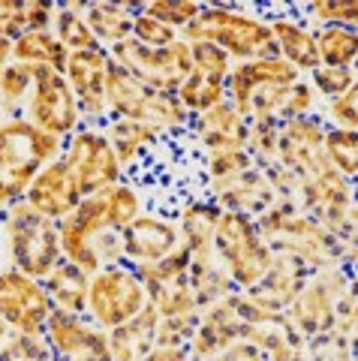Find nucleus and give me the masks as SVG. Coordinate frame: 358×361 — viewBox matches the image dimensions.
<instances>
[{
	"instance_id": "obj_28",
	"label": "nucleus",
	"mask_w": 358,
	"mask_h": 361,
	"mask_svg": "<svg viewBox=\"0 0 358 361\" xmlns=\"http://www.w3.org/2000/svg\"><path fill=\"white\" fill-rule=\"evenodd\" d=\"M144 9V4H87L85 9V21L91 33L97 37V42L103 49L124 42L132 37V21Z\"/></svg>"
},
{
	"instance_id": "obj_24",
	"label": "nucleus",
	"mask_w": 358,
	"mask_h": 361,
	"mask_svg": "<svg viewBox=\"0 0 358 361\" xmlns=\"http://www.w3.org/2000/svg\"><path fill=\"white\" fill-rule=\"evenodd\" d=\"M25 202L30 208H37L42 217L58 223L78 205V202H82V193H78V184H75L73 172L66 169V163L54 160V163H49L46 169H42L37 178H33Z\"/></svg>"
},
{
	"instance_id": "obj_35",
	"label": "nucleus",
	"mask_w": 358,
	"mask_h": 361,
	"mask_svg": "<svg viewBox=\"0 0 358 361\" xmlns=\"http://www.w3.org/2000/svg\"><path fill=\"white\" fill-rule=\"evenodd\" d=\"M30 87H33V73L21 63H9L4 75H0V121L25 115Z\"/></svg>"
},
{
	"instance_id": "obj_15",
	"label": "nucleus",
	"mask_w": 358,
	"mask_h": 361,
	"mask_svg": "<svg viewBox=\"0 0 358 361\" xmlns=\"http://www.w3.org/2000/svg\"><path fill=\"white\" fill-rule=\"evenodd\" d=\"M193 49V73L187 82L178 87V99L190 115H202V111L226 103V78L232 73V58L223 49L211 42H190Z\"/></svg>"
},
{
	"instance_id": "obj_33",
	"label": "nucleus",
	"mask_w": 358,
	"mask_h": 361,
	"mask_svg": "<svg viewBox=\"0 0 358 361\" xmlns=\"http://www.w3.org/2000/svg\"><path fill=\"white\" fill-rule=\"evenodd\" d=\"M85 9H87V4H58V13H54L51 33L70 54L103 49V45L97 42V37L91 33V27H87Z\"/></svg>"
},
{
	"instance_id": "obj_42",
	"label": "nucleus",
	"mask_w": 358,
	"mask_h": 361,
	"mask_svg": "<svg viewBox=\"0 0 358 361\" xmlns=\"http://www.w3.org/2000/svg\"><path fill=\"white\" fill-rule=\"evenodd\" d=\"M316 106H319V97L313 85L307 82L304 75L286 90L283 103H280V111H277V121L286 123V121H295V118H307V115H316Z\"/></svg>"
},
{
	"instance_id": "obj_41",
	"label": "nucleus",
	"mask_w": 358,
	"mask_h": 361,
	"mask_svg": "<svg viewBox=\"0 0 358 361\" xmlns=\"http://www.w3.org/2000/svg\"><path fill=\"white\" fill-rule=\"evenodd\" d=\"M355 337H343L338 331L319 334L304 343L307 361H355Z\"/></svg>"
},
{
	"instance_id": "obj_27",
	"label": "nucleus",
	"mask_w": 358,
	"mask_h": 361,
	"mask_svg": "<svg viewBox=\"0 0 358 361\" xmlns=\"http://www.w3.org/2000/svg\"><path fill=\"white\" fill-rule=\"evenodd\" d=\"M156 319H160V313L148 304L136 319H130L124 325H118V329L106 331L109 334V355H111V361H142L144 355H148L151 349L156 346L154 343Z\"/></svg>"
},
{
	"instance_id": "obj_3",
	"label": "nucleus",
	"mask_w": 358,
	"mask_h": 361,
	"mask_svg": "<svg viewBox=\"0 0 358 361\" xmlns=\"http://www.w3.org/2000/svg\"><path fill=\"white\" fill-rule=\"evenodd\" d=\"M184 42H211L232 58V63L280 58L268 21L238 4H202L190 25L181 30Z\"/></svg>"
},
{
	"instance_id": "obj_43",
	"label": "nucleus",
	"mask_w": 358,
	"mask_h": 361,
	"mask_svg": "<svg viewBox=\"0 0 358 361\" xmlns=\"http://www.w3.org/2000/svg\"><path fill=\"white\" fill-rule=\"evenodd\" d=\"M307 82L313 85V90H316L319 99H338L340 94H346V90L358 87V75L355 70H334V66H316V70L310 73Z\"/></svg>"
},
{
	"instance_id": "obj_34",
	"label": "nucleus",
	"mask_w": 358,
	"mask_h": 361,
	"mask_svg": "<svg viewBox=\"0 0 358 361\" xmlns=\"http://www.w3.org/2000/svg\"><path fill=\"white\" fill-rule=\"evenodd\" d=\"M316 51L319 66L334 70H355L358 58V30L355 27H322L316 30Z\"/></svg>"
},
{
	"instance_id": "obj_39",
	"label": "nucleus",
	"mask_w": 358,
	"mask_h": 361,
	"mask_svg": "<svg viewBox=\"0 0 358 361\" xmlns=\"http://www.w3.org/2000/svg\"><path fill=\"white\" fill-rule=\"evenodd\" d=\"M202 169L208 180H229L235 175H244L247 169H256V163L244 148H226V151L205 154Z\"/></svg>"
},
{
	"instance_id": "obj_7",
	"label": "nucleus",
	"mask_w": 358,
	"mask_h": 361,
	"mask_svg": "<svg viewBox=\"0 0 358 361\" xmlns=\"http://www.w3.org/2000/svg\"><path fill=\"white\" fill-rule=\"evenodd\" d=\"M301 78L295 66L283 58H259L232 63L226 78V103L238 111L244 121H277V111L286 90ZM280 123V121H277Z\"/></svg>"
},
{
	"instance_id": "obj_36",
	"label": "nucleus",
	"mask_w": 358,
	"mask_h": 361,
	"mask_svg": "<svg viewBox=\"0 0 358 361\" xmlns=\"http://www.w3.org/2000/svg\"><path fill=\"white\" fill-rule=\"evenodd\" d=\"M295 16L304 21L310 30H322V27H355L358 25V6L352 0L338 4V0H316V4H304V6H292Z\"/></svg>"
},
{
	"instance_id": "obj_14",
	"label": "nucleus",
	"mask_w": 358,
	"mask_h": 361,
	"mask_svg": "<svg viewBox=\"0 0 358 361\" xmlns=\"http://www.w3.org/2000/svg\"><path fill=\"white\" fill-rule=\"evenodd\" d=\"M54 304L42 280L21 274L18 268H0V319L13 334H42Z\"/></svg>"
},
{
	"instance_id": "obj_47",
	"label": "nucleus",
	"mask_w": 358,
	"mask_h": 361,
	"mask_svg": "<svg viewBox=\"0 0 358 361\" xmlns=\"http://www.w3.org/2000/svg\"><path fill=\"white\" fill-rule=\"evenodd\" d=\"M358 87L346 90L338 99H328L326 111H322V121L328 123V130H358Z\"/></svg>"
},
{
	"instance_id": "obj_31",
	"label": "nucleus",
	"mask_w": 358,
	"mask_h": 361,
	"mask_svg": "<svg viewBox=\"0 0 358 361\" xmlns=\"http://www.w3.org/2000/svg\"><path fill=\"white\" fill-rule=\"evenodd\" d=\"M190 286H193L199 310H205L208 304H214L220 298L232 295V292H238L232 283V277L226 274V268L217 262L214 250L190 253Z\"/></svg>"
},
{
	"instance_id": "obj_1",
	"label": "nucleus",
	"mask_w": 358,
	"mask_h": 361,
	"mask_svg": "<svg viewBox=\"0 0 358 361\" xmlns=\"http://www.w3.org/2000/svg\"><path fill=\"white\" fill-rule=\"evenodd\" d=\"M142 214H144V190L127 178L109 190L85 196L63 220H58V238H61L63 259L78 265L85 274H97L99 265L91 253L94 235L106 229L124 232Z\"/></svg>"
},
{
	"instance_id": "obj_11",
	"label": "nucleus",
	"mask_w": 358,
	"mask_h": 361,
	"mask_svg": "<svg viewBox=\"0 0 358 361\" xmlns=\"http://www.w3.org/2000/svg\"><path fill=\"white\" fill-rule=\"evenodd\" d=\"M109 58L132 78H139L154 90H163V94H178V87L193 73V49L184 39H175L166 49H144L142 42L130 37L111 45Z\"/></svg>"
},
{
	"instance_id": "obj_46",
	"label": "nucleus",
	"mask_w": 358,
	"mask_h": 361,
	"mask_svg": "<svg viewBox=\"0 0 358 361\" xmlns=\"http://www.w3.org/2000/svg\"><path fill=\"white\" fill-rule=\"evenodd\" d=\"M132 39L142 42L144 49H166V45H172L175 39H181V33L172 30L169 25H163V21L144 16V9H142L136 21H132Z\"/></svg>"
},
{
	"instance_id": "obj_50",
	"label": "nucleus",
	"mask_w": 358,
	"mask_h": 361,
	"mask_svg": "<svg viewBox=\"0 0 358 361\" xmlns=\"http://www.w3.org/2000/svg\"><path fill=\"white\" fill-rule=\"evenodd\" d=\"M202 361H262V353L253 343L238 341V343H232L229 349H223V353L211 355V358H202Z\"/></svg>"
},
{
	"instance_id": "obj_40",
	"label": "nucleus",
	"mask_w": 358,
	"mask_h": 361,
	"mask_svg": "<svg viewBox=\"0 0 358 361\" xmlns=\"http://www.w3.org/2000/svg\"><path fill=\"white\" fill-rule=\"evenodd\" d=\"M199 13H202V4H196V0H151V4H144V16L163 21V25H169L178 33Z\"/></svg>"
},
{
	"instance_id": "obj_49",
	"label": "nucleus",
	"mask_w": 358,
	"mask_h": 361,
	"mask_svg": "<svg viewBox=\"0 0 358 361\" xmlns=\"http://www.w3.org/2000/svg\"><path fill=\"white\" fill-rule=\"evenodd\" d=\"M262 361H307L304 341H301V337H289V341H280L277 346L265 349Z\"/></svg>"
},
{
	"instance_id": "obj_16",
	"label": "nucleus",
	"mask_w": 358,
	"mask_h": 361,
	"mask_svg": "<svg viewBox=\"0 0 358 361\" xmlns=\"http://www.w3.org/2000/svg\"><path fill=\"white\" fill-rule=\"evenodd\" d=\"M326 133H328V123L319 115L286 121L280 127V139H277V160L274 163H280L301 180L326 172V169H331L326 160V151H322Z\"/></svg>"
},
{
	"instance_id": "obj_13",
	"label": "nucleus",
	"mask_w": 358,
	"mask_h": 361,
	"mask_svg": "<svg viewBox=\"0 0 358 361\" xmlns=\"http://www.w3.org/2000/svg\"><path fill=\"white\" fill-rule=\"evenodd\" d=\"M21 118L30 121L33 127L58 135V139H70L82 127V111H78L66 75L54 70H33L30 99Z\"/></svg>"
},
{
	"instance_id": "obj_21",
	"label": "nucleus",
	"mask_w": 358,
	"mask_h": 361,
	"mask_svg": "<svg viewBox=\"0 0 358 361\" xmlns=\"http://www.w3.org/2000/svg\"><path fill=\"white\" fill-rule=\"evenodd\" d=\"M310 274H313V268L301 256L274 253L271 268L265 271V277L253 289H247V298L268 313H283L301 292V286L310 280Z\"/></svg>"
},
{
	"instance_id": "obj_38",
	"label": "nucleus",
	"mask_w": 358,
	"mask_h": 361,
	"mask_svg": "<svg viewBox=\"0 0 358 361\" xmlns=\"http://www.w3.org/2000/svg\"><path fill=\"white\" fill-rule=\"evenodd\" d=\"M280 127L277 121H250L247 123V145L244 151L253 157L256 166H271L277 160V139H280Z\"/></svg>"
},
{
	"instance_id": "obj_32",
	"label": "nucleus",
	"mask_w": 358,
	"mask_h": 361,
	"mask_svg": "<svg viewBox=\"0 0 358 361\" xmlns=\"http://www.w3.org/2000/svg\"><path fill=\"white\" fill-rule=\"evenodd\" d=\"M66 61H70V51L54 39L51 30H30L25 37H18L13 42V63H21L27 70H54L63 73Z\"/></svg>"
},
{
	"instance_id": "obj_30",
	"label": "nucleus",
	"mask_w": 358,
	"mask_h": 361,
	"mask_svg": "<svg viewBox=\"0 0 358 361\" xmlns=\"http://www.w3.org/2000/svg\"><path fill=\"white\" fill-rule=\"evenodd\" d=\"M103 130L109 135L111 148L118 154V163L124 169V175L132 163H139L144 154L160 145V135H156L151 127H144L139 121H130V118H109L103 123Z\"/></svg>"
},
{
	"instance_id": "obj_17",
	"label": "nucleus",
	"mask_w": 358,
	"mask_h": 361,
	"mask_svg": "<svg viewBox=\"0 0 358 361\" xmlns=\"http://www.w3.org/2000/svg\"><path fill=\"white\" fill-rule=\"evenodd\" d=\"M109 49L75 51L66 61V82L73 87V97L82 111V127H103L109 121L106 106V73H109Z\"/></svg>"
},
{
	"instance_id": "obj_45",
	"label": "nucleus",
	"mask_w": 358,
	"mask_h": 361,
	"mask_svg": "<svg viewBox=\"0 0 358 361\" xmlns=\"http://www.w3.org/2000/svg\"><path fill=\"white\" fill-rule=\"evenodd\" d=\"M0 361H51V349L42 334H9L0 346Z\"/></svg>"
},
{
	"instance_id": "obj_18",
	"label": "nucleus",
	"mask_w": 358,
	"mask_h": 361,
	"mask_svg": "<svg viewBox=\"0 0 358 361\" xmlns=\"http://www.w3.org/2000/svg\"><path fill=\"white\" fill-rule=\"evenodd\" d=\"M244 329H247V319L241 313V304H238V292L220 298L214 304L199 313V322H196V331L187 343V353L193 361H202L211 358L229 349L232 343L244 341Z\"/></svg>"
},
{
	"instance_id": "obj_22",
	"label": "nucleus",
	"mask_w": 358,
	"mask_h": 361,
	"mask_svg": "<svg viewBox=\"0 0 358 361\" xmlns=\"http://www.w3.org/2000/svg\"><path fill=\"white\" fill-rule=\"evenodd\" d=\"M205 199H211L220 211L232 214H247V217H259L277 202L274 187L268 184V178L259 166L247 169L244 175H235L229 180H208Z\"/></svg>"
},
{
	"instance_id": "obj_44",
	"label": "nucleus",
	"mask_w": 358,
	"mask_h": 361,
	"mask_svg": "<svg viewBox=\"0 0 358 361\" xmlns=\"http://www.w3.org/2000/svg\"><path fill=\"white\" fill-rule=\"evenodd\" d=\"M199 313L193 316H160L154 329V343L163 349H181L190 343V337L196 331Z\"/></svg>"
},
{
	"instance_id": "obj_37",
	"label": "nucleus",
	"mask_w": 358,
	"mask_h": 361,
	"mask_svg": "<svg viewBox=\"0 0 358 361\" xmlns=\"http://www.w3.org/2000/svg\"><path fill=\"white\" fill-rule=\"evenodd\" d=\"M326 160L338 175L355 180L358 175V130H328L322 142Z\"/></svg>"
},
{
	"instance_id": "obj_23",
	"label": "nucleus",
	"mask_w": 358,
	"mask_h": 361,
	"mask_svg": "<svg viewBox=\"0 0 358 361\" xmlns=\"http://www.w3.org/2000/svg\"><path fill=\"white\" fill-rule=\"evenodd\" d=\"M271 37L277 42V54L295 66L301 75H310L319 66V51H316V30H310L304 21L295 16L292 6H280V9H262Z\"/></svg>"
},
{
	"instance_id": "obj_5",
	"label": "nucleus",
	"mask_w": 358,
	"mask_h": 361,
	"mask_svg": "<svg viewBox=\"0 0 358 361\" xmlns=\"http://www.w3.org/2000/svg\"><path fill=\"white\" fill-rule=\"evenodd\" d=\"M106 106L109 118H130L151 127L156 135H187L193 115L181 106L175 94L148 87L127 70H121L115 61H109L106 73Z\"/></svg>"
},
{
	"instance_id": "obj_10",
	"label": "nucleus",
	"mask_w": 358,
	"mask_h": 361,
	"mask_svg": "<svg viewBox=\"0 0 358 361\" xmlns=\"http://www.w3.org/2000/svg\"><path fill=\"white\" fill-rule=\"evenodd\" d=\"M144 307H148V292H144V283L127 262L99 268L97 274H91L85 316L97 329L111 331L118 325L136 319Z\"/></svg>"
},
{
	"instance_id": "obj_2",
	"label": "nucleus",
	"mask_w": 358,
	"mask_h": 361,
	"mask_svg": "<svg viewBox=\"0 0 358 361\" xmlns=\"http://www.w3.org/2000/svg\"><path fill=\"white\" fill-rule=\"evenodd\" d=\"M262 241L274 253H292L301 256L313 271L346 265L352 268L355 262V244L338 241L331 232H326L319 223H313L307 214H301L295 202L277 199L271 208L253 217Z\"/></svg>"
},
{
	"instance_id": "obj_9",
	"label": "nucleus",
	"mask_w": 358,
	"mask_h": 361,
	"mask_svg": "<svg viewBox=\"0 0 358 361\" xmlns=\"http://www.w3.org/2000/svg\"><path fill=\"white\" fill-rule=\"evenodd\" d=\"M346 292H352V268L334 265L313 271L310 280L292 298V304L283 310L286 322L301 341H313L319 334H328L338 322V304L343 301Z\"/></svg>"
},
{
	"instance_id": "obj_20",
	"label": "nucleus",
	"mask_w": 358,
	"mask_h": 361,
	"mask_svg": "<svg viewBox=\"0 0 358 361\" xmlns=\"http://www.w3.org/2000/svg\"><path fill=\"white\" fill-rule=\"evenodd\" d=\"M121 241H124V262L132 268L160 262V259H166L184 244L175 220L160 217V214H151V211H144L142 217L132 220L121 232Z\"/></svg>"
},
{
	"instance_id": "obj_53",
	"label": "nucleus",
	"mask_w": 358,
	"mask_h": 361,
	"mask_svg": "<svg viewBox=\"0 0 358 361\" xmlns=\"http://www.w3.org/2000/svg\"><path fill=\"white\" fill-rule=\"evenodd\" d=\"M9 334H13V331H9V329H6V322L0 319V346H4V343L9 341Z\"/></svg>"
},
{
	"instance_id": "obj_54",
	"label": "nucleus",
	"mask_w": 358,
	"mask_h": 361,
	"mask_svg": "<svg viewBox=\"0 0 358 361\" xmlns=\"http://www.w3.org/2000/svg\"><path fill=\"white\" fill-rule=\"evenodd\" d=\"M82 361H111V355L109 358H82Z\"/></svg>"
},
{
	"instance_id": "obj_12",
	"label": "nucleus",
	"mask_w": 358,
	"mask_h": 361,
	"mask_svg": "<svg viewBox=\"0 0 358 361\" xmlns=\"http://www.w3.org/2000/svg\"><path fill=\"white\" fill-rule=\"evenodd\" d=\"M61 160L73 172L82 199L115 187L127 178L103 127H78L70 139H63Z\"/></svg>"
},
{
	"instance_id": "obj_25",
	"label": "nucleus",
	"mask_w": 358,
	"mask_h": 361,
	"mask_svg": "<svg viewBox=\"0 0 358 361\" xmlns=\"http://www.w3.org/2000/svg\"><path fill=\"white\" fill-rule=\"evenodd\" d=\"M187 135L202 148V154L244 148V145H247V121L229 103H220L214 109L202 111V115H193Z\"/></svg>"
},
{
	"instance_id": "obj_8",
	"label": "nucleus",
	"mask_w": 358,
	"mask_h": 361,
	"mask_svg": "<svg viewBox=\"0 0 358 361\" xmlns=\"http://www.w3.org/2000/svg\"><path fill=\"white\" fill-rule=\"evenodd\" d=\"M211 250H214L217 262L226 268V274L232 277V283L238 292H247L259 283L274 259V250L262 241L253 217H247V214H232V211L220 214Z\"/></svg>"
},
{
	"instance_id": "obj_6",
	"label": "nucleus",
	"mask_w": 358,
	"mask_h": 361,
	"mask_svg": "<svg viewBox=\"0 0 358 361\" xmlns=\"http://www.w3.org/2000/svg\"><path fill=\"white\" fill-rule=\"evenodd\" d=\"M0 232H4L9 265L33 280H46L51 268L63 259L58 223L42 217L25 199L13 202L6 211H0Z\"/></svg>"
},
{
	"instance_id": "obj_48",
	"label": "nucleus",
	"mask_w": 358,
	"mask_h": 361,
	"mask_svg": "<svg viewBox=\"0 0 358 361\" xmlns=\"http://www.w3.org/2000/svg\"><path fill=\"white\" fill-rule=\"evenodd\" d=\"M25 33H27L25 0H0V37L16 42Z\"/></svg>"
},
{
	"instance_id": "obj_4",
	"label": "nucleus",
	"mask_w": 358,
	"mask_h": 361,
	"mask_svg": "<svg viewBox=\"0 0 358 361\" xmlns=\"http://www.w3.org/2000/svg\"><path fill=\"white\" fill-rule=\"evenodd\" d=\"M63 139L33 127L25 118L0 121V211L27 196L42 169L61 160Z\"/></svg>"
},
{
	"instance_id": "obj_51",
	"label": "nucleus",
	"mask_w": 358,
	"mask_h": 361,
	"mask_svg": "<svg viewBox=\"0 0 358 361\" xmlns=\"http://www.w3.org/2000/svg\"><path fill=\"white\" fill-rule=\"evenodd\" d=\"M142 361H193V358H190L187 346H181V349H163V346H154Z\"/></svg>"
},
{
	"instance_id": "obj_52",
	"label": "nucleus",
	"mask_w": 358,
	"mask_h": 361,
	"mask_svg": "<svg viewBox=\"0 0 358 361\" xmlns=\"http://www.w3.org/2000/svg\"><path fill=\"white\" fill-rule=\"evenodd\" d=\"M9 63H13V42L0 37V75H4V70Z\"/></svg>"
},
{
	"instance_id": "obj_19",
	"label": "nucleus",
	"mask_w": 358,
	"mask_h": 361,
	"mask_svg": "<svg viewBox=\"0 0 358 361\" xmlns=\"http://www.w3.org/2000/svg\"><path fill=\"white\" fill-rule=\"evenodd\" d=\"M46 343L51 361H82V358H109V334L87 319L54 310L46 322Z\"/></svg>"
},
{
	"instance_id": "obj_29",
	"label": "nucleus",
	"mask_w": 358,
	"mask_h": 361,
	"mask_svg": "<svg viewBox=\"0 0 358 361\" xmlns=\"http://www.w3.org/2000/svg\"><path fill=\"white\" fill-rule=\"evenodd\" d=\"M42 286H46L54 310H63V313H73V316H85L91 274H85L78 265L61 259V262L51 268V274L42 280Z\"/></svg>"
},
{
	"instance_id": "obj_26",
	"label": "nucleus",
	"mask_w": 358,
	"mask_h": 361,
	"mask_svg": "<svg viewBox=\"0 0 358 361\" xmlns=\"http://www.w3.org/2000/svg\"><path fill=\"white\" fill-rule=\"evenodd\" d=\"M220 208L205 196H190L184 199V205L175 211V226L181 232V241L190 253L199 250H211V241H214V229L220 220Z\"/></svg>"
}]
</instances>
